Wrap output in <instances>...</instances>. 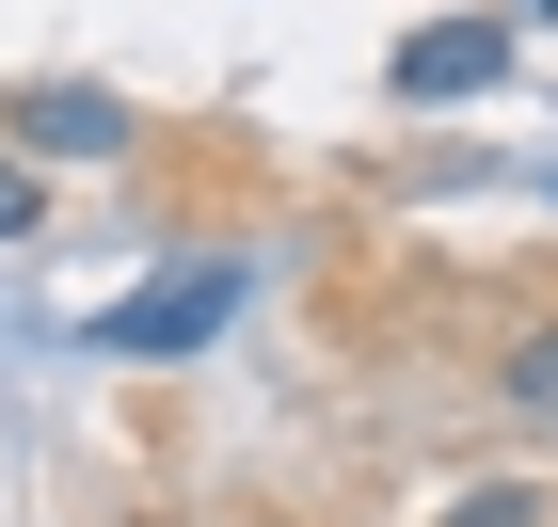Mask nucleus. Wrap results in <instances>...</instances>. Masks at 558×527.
Wrapping results in <instances>:
<instances>
[{
    "label": "nucleus",
    "mask_w": 558,
    "mask_h": 527,
    "mask_svg": "<svg viewBox=\"0 0 558 527\" xmlns=\"http://www.w3.org/2000/svg\"><path fill=\"white\" fill-rule=\"evenodd\" d=\"M240 304H256V256H192V272H160V288H129V304H96V351L160 368V351H208Z\"/></svg>",
    "instance_id": "obj_1"
},
{
    "label": "nucleus",
    "mask_w": 558,
    "mask_h": 527,
    "mask_svg": "<svg viewBox=\"0 0 558 527\" xmlns=\"http://www.w3.org/2000/svg\"><path fill=\"white\" fill-rule=\"evenodd\" d=\"M511 399H526V416H558V336H526V351H511Z\"/></svg>",
    "instance_id": "obj_5"
},
{
    "label": "nucleus",
    "mask_w": 558,
    "mask_h": 527,
    "mask_svg": "<svg viewBox=\"0 0 558 527\" xmlns=\"http://www.w3.org/2000/svg\"><path fill=\"white\" fill-rule=\"evenodd\" d=\"M511 81V16H430L399 33V112H447V96H495Z\"/></svg>",
    "instance_id": "obj_2"
},
{
    "label": "nucleus",
    "mask_w": 558,
    "mask_h": 527,
    "mask_svg": "<svg viewBox=\"0 0 558 527\" xmlns=\"http://www.w3.org/2000/svg\"><path fill=\"white\" fill-rule=\"evenodd\" d=\"M16 144H33V160H129V96H96V81H33V96H16Z\"/></svg>",
    "instance_id": "obj_3"
},
{
    "label": "nucleus",
    "mask_w": 558,
    "mask_h": 527,
    "mask_svg": "<svg viewBox=\"0 0 558 527\" xmlns=\"http://www.w3.org/2000/svg\"><path fill=\"white\" fill-rule=\"evenodd\" d=\"M526 16H558V0H526Z\"/></svg>",
    "instance_id": "obj_7"
},
{
    "label": "nucleus",
    "mask_w": 558,
    "mask_h": 527,
    "mask_svg": "<svg viewBox=\"0 0 558 527\" xmlns=\"http://www.w3.org/2000/svg\"><path fill=\"white\" fill-rule=\"evenodd\" d=\"M447 527H543V495H511V480H495V495H463Z\"/></svg>",
    "instance_id": "obj_6"
},
{
    "label": "nucleus",
    "mask_w": 558,
    "mask_h": 527,
    "mask_svg": "<svg viewBox=\"0 0 558 527\" xmlns=\"http://www.w3.org/2000/svg\"><path fill=\"white\" fill-rule=\"evenodd\" d=\"M33 224H48V176H33V160H0V240H33Z\"/></svg>",
    "instance_id": "obj_4"
}]
</instances>
